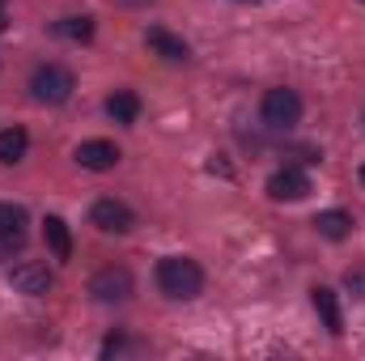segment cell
<instances>
[{"instance_id":"cell-2","label":"cell","mask_w":365,"mask_h":361,"mask_svg":"<svg viewBox=\"0 0 365 361\" xmlns=\"http://www.w3.org/2000/svg\"><path fill=\"white\" fill-rule=\"evenodd\" d=\"M73 90H77V81H73V73H68L64 64H38L34 77H30V93H34V102H47V106L68 102Z\"/></svg>"},{"instance_id":"cell-5","label":"cell","mask_w":365,"mask_h":361,"mask_svg":"<svg viewBox=\"0 0 365 361\" xmlns=\"http://www.w3.org/2000/svg\"><path fill=\"white\" fill-rule=\"evenodd\" d=\"M90 221L102 230V234H128V230L136 225L132 208H128V204H119V200H98V204L90 208Z\"/></svg>"},{"instance_id":"cell-11","label":"cell","mask_w":365,"mask_h":361,"mask_svg":"<svg viewBox=\"0 0 365 361\" xmlns=\"http://www.w3.org/2000/svg\"><path fill=\"white\" fill-rule=\"evenodd\" d=\"M43 238H47V251L56 260H73V234H68V221L64 217H47L43 221Z\"/></svg>"},{"instance_id":"cell-10","label":"cell","mask_w":365,"mask_h":361,"mask_svg":"<svg viewBox=\"0 0 365 361\" xmlns=\"http://www.w3.org/2000/svg\"><path fill=\"white\" fill-rule=\"evenodd\" d=\"M145 43L162 56V60H175V64H182V60H191V47L182 43L179 34H170V30H162V26H153L149 34H145Z\"/></svg>"},{"instance_id":"cell-19","label":"cell","mask_w":365,"mask_h":361,"mask_svg":"<svg viewBox=\"0 0 365 361\" xmlns=\"http://www.w3.org/2000/svg\"><path fill=\"white\" fill-rule=\"evenodd\" d=\"M361 183H365V166H361Z\"/></svg>"},{"instance_id":"cell-1","label":"cell","mask_w":365,"mask_h":361,"mask_svg":"<svg viewBox=\"0 0 365 361\" xmlns=\"http://www.w3.org/2000/svg\"><path fill=\"white\" fill-rule=\"evenodd\" d=\"M158 289L166 298H175V302H187V298H195L204 289V268L195 260H187V255H166L158 264Z\"/></svg>"},{"instance_id":"cell-14","label":"cell","mask_w":365,"mask_h":361,"mask_svg":"<svg viewBox=\"0 0 365 361\" xmlns=\"http://www.w3.org/2000/svg\"><path fill=\"white\" fill-rule=\"evenodd\" d=\"M106 115L115 119V123H136V115H140V98L132 90H115L106 98Z\"/></svg>"},{"instance_id":"cell-12","label":"cell","mask_w":365,"mask_h":361,"mask_svg":"<svg viewBox=\"0 0 365 361\" xmlns=\"http://www.w3.org/2000/svg\"><path fill=\"white\" fill-rule=\"evenodd\" d=\"M314 230H319L323 238L340 243V238H349V234H353V217H349L344 208H327V213H319V217H314Z\"/></svg>"},{"instance_id":"cell-4","label":"cell","mask_w":365,"mask_h":361,"mask_svg":"<svg viewBox=\"0 0 365 361\" xmlns=\"http://www.w3.org/2000/svg\"><path fill=\"white\" fill-rule=\"evenodd\" d=\"M9 280H13V289L26 293V298H43V293L56 285L51 268L38 264V260H21V264H13V268H9Z\"/></svg>"},{"instance_id":"cell-3","label":"cell","mask_w":365,"mask_h":361,"mask_svg":"<svg viewBox=\"0 0 365 361\" xmlns=\"http://www.w3.org/2000/svg\"><path fill=\"white\" fill-rule=\"evenodd\" d=\"M302 119V98H297V90H268L264 93V123L268 128H276V132H289L293 123Z\"/></svg>"},{"instance_id":"cell-13","label":"cell","mask_w":365,"mask_h":361,"mask_svg":"<svg viewBox=\"0 0 365 361\" xmlns=\"http://www.w3.org/2000/svg\"><path fill=\"white\" fill-rule=\"evenodd\" d=\"M314 310H319V319H323V327H327L331 336H340V332H344L340 302H336V293H331L327 285H319V289H314Z\"/></svg>"},{"instance_id":"cell-6","label":"cell","mask_w":365,"mask_h":361,"mask_svg":"<svg viewBox=\"0 0 365 361\" xmlns=\"http://www.w3.org/2000/svg\"><path fill=\"white\" fill-rule=\"evenodd\" d=\"M268 195H272L276 204L306 200V195H310V175H306V171H293V166H284V171H276L272 179H268Z\"/></svg>"},{"instance_id":"cell-17","label":"cell","mask_w":365,"mask_h":361,"mask_svg":"<svg viewBox=\"0 0 365 361\" xmlns=\"http://www.w3.org/2000/svg\"><path fill=\"white\" fill-rule=\"evenodd\" d=\"M344 280H349V289H357V298H365V272L349 268V276H344Z\"/></svg>"},{"instance_id":"cell-8","label":"cell","mask_w":365,"mask_h":361,"mask_svg":"<svg viewBox=\"0 0 365 361\" xmlns=\"http://www.w3.org/2000/svg\"><path fill=\"white\" fill-rule=\"evenodd\" d=\"M26 225H30V217L21 204H0V247L4 251H17L26 243Z\"/></svg>"},{"instance_id":"cell-9","label":"cell","mask_w":365,"mask_h":361,"mask_svg":"<svg viewBox=\"0 0 365 361\" xmlns=\"http://www.w3.org/2000/svg\"><path fill=\"white\" fill-rule=\"evenodd\" d=\"M77 162H81L86 171H115L119 149H115L110 141H81V145H77Z\"/></svg>"},{"instance_id":"cell-7","label":"cell","mask_w":365,"mask_h":361,"mask_svg":"<svg viewBox=\"0 0 365 361\" xmlns=\"http://www.w3.org/2000/svg\"><path fill=\"white\" fill-rule=\"evenodd\" d=\"M90 293L98 302H123L132 293V272L128 268H102L90 280Z\"/></svg>"},{"instance_id":"cell-15","label":"cell","mask_w":365,"mask_h":361,"mask_svg":"<svg viewBox=\"0 0 365 361\" xmlns=\"http://www.w3.org/2000/svg\"><path fill=\"white\" fill-rule=\"evenodd\" d=\"M26 149H30V136H26L21 128H4V132H0V162H4V166H17V162L26 158Z\"/></svg>"},{"instance_id":"cell-18","label":"cell","mask_w":365,"mask_h":361,"mask_svg":"<svg viewBox=\"0 0 365 361\" xmlns=\"http://www.w3.org/2000/svg\"><path fill=\"white\" fill-rule=\"evenodd\" d=\"M4 21H9V17H4V0H0V30H4Z\"/></svg>"},{"instance_id":"cell-16","label":"cell","mask_w":365,"mask_h":361,"mask_svg":"<svg viewBox=\"0 0 365 361\" xmlns=\"http://www.w3.org/2000/svg\"><path fill=\"white\" fill-rule=\"evenodd\" d=\"M56 34H60V39H73V43H90L93 39V17H64V21H56Z\"/></svg>"}]
</instances>
